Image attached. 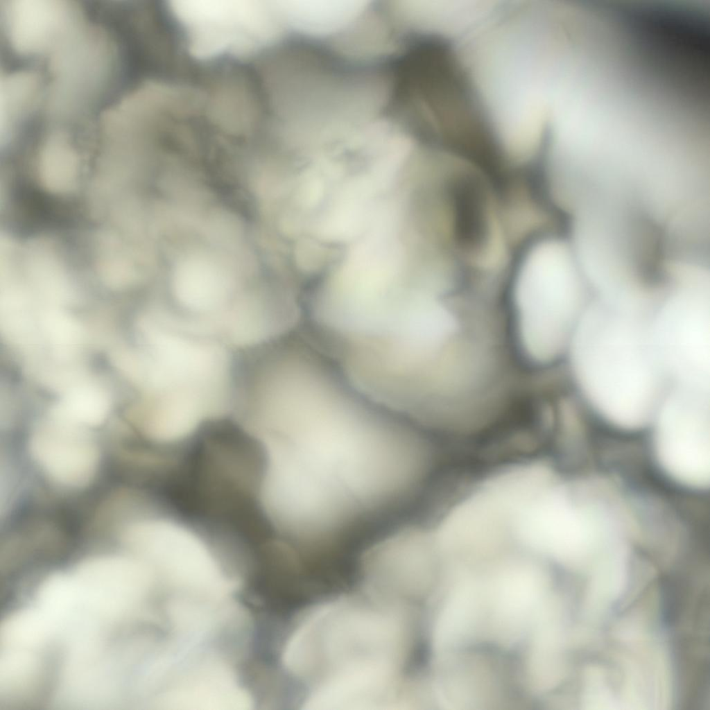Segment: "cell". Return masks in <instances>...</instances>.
Masks as SVG:
<instances>
[{
	"label": "cell",
	"instance_id": "6da1fadb",
	"mask_svg": "<svg viewBox=\"0 0 710 710\" xmlns=\"http://www.w3.org/2000/svg\"><path fill=\"white\" fill-rule=\"evenodd\" d=\"M358 395L325 363L306 359L277 373L259 400L263 506L279 530L308 547L415 490L426 472L421 435Z\"/></svg>",
	"mask_w": 710,
	"mask_h": 710
},
{
	"label": "cell",
	"instance_id": "7a4b0ae2",
	"mask_svg": "<svg viewBox=\"0 0 710 710\" xmlns=\"http://www.w3.org/2000/svg\"><path fill=\"white\" fill-rule=\"evenodd\" d=\"M127 381L130 411L157 442L180 441L230 406L231 363L225 345L163 315L139 324Z\"/></svg>",
	"mask_w": 710,
	"mask_h": 710
},
{
	"label": "cell",
	"instance_id": "3957f363",
	"mask_svg": "<svg viewBox=\"0 0 710 710\" xmlns=\"http://www.w3.org/2000/svg\"><path fill=\"white\" fill-rule=\"evenodd\" d=\"M373 603L340 598L308 612L285 645L287 670L310 687L401 673L412 644L411 618Z\"/></svg>",
	"mask_w": 710,
	"mask_h": 710
},
{
	"label": "cell",
	"instance_id": "277c9868",
	"mask_svg": "<svg viewBox=\"0 0 710 710\" xmlns=\"http://www.w3.org/2000/svg\"><path fill=\"white\" fill-rule=\"evenodd\" d=\"M503 276L522 356L539 367L556 363L591 299L569 240L554 230L533 236L515 250Z\"/></svg>",
	"mask_w": 710,
	"mask_h": 710
},
{
	"label": "cell",
	"instance_id": "5b68a950",
	"mask_svg": "<svg viewBox=\"0 0 710 710\" xmlns=\"http://www.w3.org/2000/svg\"><path fill=\"white\" fill-rule=\"evenodd\" d=\"M702 393L675 390L659 404L649 429V458L666 484L688 494L709 487L710 431L708 400Z\"/></svg>",
	"mask_w": 710,
	"mask_h": 710
},
{
	"label": "cell",
	"instance_id": "8992f818",
	"mask_svg": "<svg viewBox=\"0 0 710 710\" xmlns=\"http://www.w3.org/2000/svg\"><path fill=\"white\" fill-rule=\"evenodd\" d=\"M135 546L157 573L180 591L217 596L227 582L217 555L193 529L167 518L146 516L135 526Z\"/></svg>",
	"mask_w": 710,
	"mask_h": 710
},
{
	"label": "cell",
	"instance_id": "52a82bcc",
	"mask_svg": "<svg viewBox=\"0 0 710 710\" xmlns=\"http://www.w3.org/2000/svg\"><path fill=\"white\" fill-rule=\"evenodd\" d=\"M95 357H100V356H95ZM89 358H94V357H89ZM82 359H84V358H82ZM79 360H81V359H78V361Z\"/></svg>",
	"mask_w": 710,
	"mask_h": 710
}]
</instances>
